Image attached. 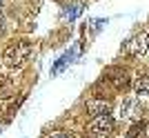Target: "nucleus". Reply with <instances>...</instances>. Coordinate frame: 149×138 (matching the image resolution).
<instances>
[{"label":"nucleus","mask_w":149,"mask_h":138,"mask_svg":"<svg viewBox=\"0 0 149 138\" xmlns=\"http://www.w3.org/2000/svg\"><path fill=\"white\" fill-rule=\"evenodd\" d=\"M5 31H7V22H5V16L0 13V36H5Z\"/></svg>","instance_id":"nucleus-10"},{"label":"nucleus","mask_w":149,"mask_h":138,"mask_svg":"<svg viewBox=\"0 0 149 138\" xmlns=\"http://www.w3.org/2000/svg\"><path fill=\"white\" fill-rule=\"evenodd\" d=\"M136 105V98H127V100L123 102V107H120V118H127L131 114V107Z\"/></svg>","instance_id":"nucleus-6"},{"label":"nucleus","mask_w":149,"mask_h":138,"mask_svg":"<svg viewBox=\"0 0 149 138\" xmlns=\"http://www.w3.org/2000/svg\"><path fill=\"white\" fill-rule=\"evenodd\" d=\"M80 11H82V5H74V9H69L67 16H69V18H76V16H78Z\"/></svg>","instance_id":"nucleus-9"},{"label":"nucleus","mask_w":149,"mask_h":138,"mask_svg":"<svg viewBox=\"0 0 149 138\" xmlns=\"http://www.w3.org/2000/svg\"><path fill=\"white\" fill-rule=\"evenodd\" d=\"M113 85H116V87H118V89H125V87H127V85H129V80H127V76H118V78H116V80H113Z\"/></svg>","instance_id":"nucleus-8"},{"label":"nucleus","mask_w":149,"mask_h":138,"mask_svg":"<svg viewBox=\"0 0 149 138\" xmlns=\"http://www.w3.org/2000/svg\"><path fill=\"white\" fill-rule=\"evenodd\" d=\"M143 132H145V125L143 123H136V125H131L127 138H143Z\"/></svg>","instance_id":"nucleus-7"},{"label":"nucleus","mask_w":149,"mask_h":138,"mask_svg":"<svg viewBox=\"0 0 149 138\" xmlns=\"http://www.w3.org/2000/svg\"><path fill=\"white\" fill-rule=\"evenodd\" d=\"M87 112L89 116H102V114H109V102L107 100H89L87 102Z\"/></svg>","instance_id":"nucleus-4"},{"label":"nucleus","mask_w":149,"mask_h":138,"mask_svg":"<svg viewBox=\"0 0 149 138\" xmlns=\"http://www.w3.org/2000/svg\"><path fill=\"white\" fill-rule=\"evenodd\" d=\"M87 132L96 134V136H107V134L113 132V118L109 114H102V116H93L91 123L87 125Z\"/></svg>","instance_id":"nucleus-3"},{"label":"nucleus","mask_w":149,"mask_h":138,"mask_svg":"<svg viewBox=\"0 0 149 138\" xmlns=\"http://www.w3.org/2000/svg\"><path fill=\"white\" fill-rule=\"evenodd\" d=\"M31 51H33V47H31V43H27V40L13 43L2 51V63H5L7 67H22V65L29 60Z\"/></svg>","instance_id":"nucleus-1"},{"label":"nucleus","mask_w":149,"mask_h":138,"mask_svg":"<svg viewBox=\"0 0 149 138\" xmlns=\"http://www.w3.org/2000/svg\"><path fill=\"white\" fill-rule=\"evenodd\" d=\"M51 138H69V134H65V132H58V134H54Z\"/></svg>","instance_id":"nucleus-11"},{"label":"nucleus","mask_w":149,"mask_h":138,"mask_svg":"<svg viewBox=\"0 0 149 138\" xmlns=\"http://www.w3.org/2000/svg\"><path fill=\"white\" fill-rule=\"evenodd\" d=\"M134 91H136L138 96H147L149 94V74L138 76L136 80H134Z\"/></svg>","instance_id":"nucleus-5"},{"label":"nucleus","mask_w":149,"mask_h":138,"mask_svg":"<svg viewBox=\"0 0 149 138\" xmlns=\"http://www.w3.org/2000/svg\"><path fill=\"white\" fill-rule=\"evenodd\" d=\"M125 51H127L129 56H134V58H143L149 51V33L140 31L134 38H129V40L125 43Z\"/></svg>","instance_id":"nucleus-2"},{"label":"nucleus","mask_w":149,"mask_h":138,"mask_svg":"<svg viewBox=\"0 0 149 138\" xmlns=\"http://www.w3.org/2000/svg\"><path fill=\"white\" fill-rule=\"evenodd\" d=\"M118 138H123V136H118Z\"/></svg>","instance_id":"nucleus-12"}]
</instances>
